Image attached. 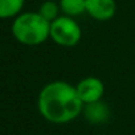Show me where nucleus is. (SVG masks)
<instances>
[{
  "label": "nucleus",
  "instance_id": "1",
  "mask_svg": "<svg viewBox=\"0 0 135 135\" xmlns=\"http://www.w3.org/2000/svg\"><path fill=\"white\" fill-rule=\"evenodd\" d=\"M37 109L45 120L64 124L82 114L84 103L77 94L76 85L66 81H52L41 89Z\"/></svg>",
  "mask_w": 135,
  "mask_h": 135
},
{
  "label": "nucleus",
  "instance_id": "2",
  "mask_svg": "<svg viewBox=\"0 0 135 135\" xmlns=\"http://www.w3.org/2000/svg\"><path fill=\"white\" fill-rule=\"evenodd\" d=\"M12 35L23 45L37 46L49 38L50 23L38 12H21L12 23Z\"/></svg>",
  "mask_w": 135,
  "mask_h": 135
},
{
  "label": "nucleus",
  "instance_id": "3",
  "mask_svg": "<svg viewBox=\"0 0 135 135\" xmlns=\"http://www.w3.org/2000/svg\"><path fill=\"white\" fill-rule=\"evenodd\" d=\"M49 38L60 46L72 48L81 41L82 29L74 17L62 15L50 23Z\"/></svg>",
  "mask_w": 135,
  "mask_h": 135
},
{
  "label": "nucleus",
  "instance_id": "4",
  "mask_svg": "<svg viewBox=\"0 0 135 135\" xmlns=\"http://www.w3.org/2000/svg\"><path fill=\"white\" fill-rule=\"evenodd\" d=\"M76 90L82 103L88 105V103L102 101L105 95V84L101 78L89 76L81 80L76 85Z\"/></svg>",
  "mask_w": 135,
  "mask_h": 135
},
{
  "label": "nucleus",
  "instance_id": "5",
  "mask_svg": "<svg viewBox=\"0 0 135 135\" xmlns=\"http://www.w3.org/2000/svg\"><path fill=\"white\" fill-rule=\"evenodd\" d=\"M86 13L97 21L111 20L117 13L115 0H85Z\"/></svg>",
  "mask_w": 135,
  "mask_h": 135
},
{
  "label": "nucleus",
  "instance_id": "6",
  "mask_svg": "<svg viewBox=\"0 0 135 135\" xmlns=\"http://www.w3.org/2000/svg\"><path fill=\"white\" fill-rule=\"evenodd\" d=\"M82 113H84L85 118L88 119V122H90L93 124L105 123L110 117V110H109L107 105L102 101L84 105Z\"/></svg>",
  "mask_w": 135,
  "mask_h": 135
},
{
  "label": "nucleus",
  "instance_id": "7",
  "mask_svg": "<svg viewBox=\"0 0 135 135\" xmlns=\"http://www.w3.org/2000/svg\"><path fill=\"white\" fill-rule=\"evenodd\" d=\"M25 0H0V19H11L21 13Z\"/></svg>",
  "mask_w": 135,
  "mask_h": 135
},
{
  "label": "nucleus",
  "instance_id": "8",
  "mask_svg": "<svg viewBox=\"0 0 135 135\" xmlns=\"http://www.w3.org/2000/svg\"><path fill=\"white\" fill-rule=\"evenodd\" d=\"M60 9L64 15L76 17L81 16L82 13H86V6L85 0H60Z\"/></svg>",
  "mask_w": 135,
  "mask_h": 135
},
{
  "label": "nucleus",
  "instance_id": "9",
  "mask_svg": "<svg viewBox=\"0 0 135 135\" xmlns=\"http://www.w3.org/2000/svg\"><path fill=\"white\" fill-rule=\"evenodd\" d=\"M60 4L56 3V2H52V0H46V2H44L40 8H38V13L45 19L48 20L49 23H52L53 20H56L58 16H60Z\"/></svg>",
  "mask_w": 135,
  "mask_h": 135
}]
</instances>
